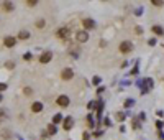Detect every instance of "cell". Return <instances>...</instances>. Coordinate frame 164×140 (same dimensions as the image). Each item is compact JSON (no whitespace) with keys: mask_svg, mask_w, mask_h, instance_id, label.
I'll use <instances>...</instances> for the list:
<instances>
[{"mask_svg":"<svg viewBox=\"0 0 164 140\" xmlns=\"http://www.w3.org/2000/svg\"><path fill=\"white\" fill-rule=\"evenodd\" d=\"M74 78V71L71 69V68H64L61 71V79L62 81H71V79Z\"/></svg>","mask_w":164,"mask_h":140,"instance_id":"cell-7","label":"cell"},{"mask_svg":"<svg viewBox=\"0 0 164 140\" xmlns=\"http://www.w3.org/2000/svg\"><path fill=\"white\" fill-rule=\"evenodd\" d=\"M82 140H90V134H89V132H84V134H82Z\"/></svg>","mask_w":164,"mask_h":140,"instance_id":"cell-29","label":"cell"},{"mask_svg":"<svg viewBox=\"0 0 164 140\" xmlns=\"http://www.w3.org/2000/svg\"><path fill=\"white\" fill-rule=\"evenodd\" d=\"M3 101V97H2V94H0V102H2Z\"/></svg>","mask_w":164,"mask_h":140,"instance_id":"cell-38","label":"cell"},{"mask_svg":"<svg viewBox=\"0 0 164 140\" xmlns=\"http://www.w3.org/2000/svg\"><path fill=\"white\" fill-rule=\"evenodd\" d=\"M82 26H84L85 31H90V30H94V28L97 26V23H95V20H92V18H84L82 20Z\"/></svg>","mask_w":164,"mask_h":140,"instance_id":"cell-6","label":"cell"},{"mask_svg":"<svg viewBox=\"0 0 164 140\" xmlns=\"http://www.w3.org/2000/svg\"><path fill=\"white\" fill-rule=\"evenodd\" d=\"M133 129H141V127H139V121H136V119H135V121H133Z\"/></svg>","mask_w":164,"mask_h":140,"instance_id":"cell-31","label":"cell"},{"mask_svg":"<svg viewBox=\"0 0 164 140\" xmlns=\"http://www.w3.org/2000/svg\"><path fill=\"white\" fill-rule=\"evenodd\" d=\"M156 115H158V117H162L164 112H162V110H158V112H156Z\"/></svg>","mask_w":164,"mask_h":140,"instance_id":"cell-37","label":"cell"},{"mask_svg":"<svg viewBox=\"0 0 164 140\" xmlns=\"http://www.w3.org/2000/svg\"><path fill=\"white\" fill-rule=\"evenodd\" d=\"M62 119H64V117H62L61 114H54V115H53V122H51V124H53V125H58L59 122H62Z\"/></svg>","mask_w":164,"mask_h":140,"instance_id":"cell-16","label":"cell"},{"mask_svg":"<svg viewBox=\"0 0 164 140\" xmlns=\"http://www.w3.org/2000/svg\"><path fill=\"white\" fill-rule=\"evenodd\" d=\"M56 37L58 38H61V40H69V37H71V30H69V26H61V28H58L56 30Z\"/></svg>","mask_w":164,"mask_h":140,"instance_id":"cell-2","label":"cell"},{"mask_svg":"<svg viewBox=\"0 0 164 140\" xmlns=\"http://www.w3.org/2000/svg\"><path fill=\"white\" fill-rule=\"evenodd\" d=\"M5 68H7V69H13V68H15V63L8 61V63H7V65H5Z\"/></svg>","mask_w":164,"mask_h":140,"instance_id":"cell-30","label":"cell"},{"mask_svg":"<svg viewBox=\"0 0 164 140\" xmlns=\"http://www.w3.org/2000/svg\"><path fill=\"white\" fill-rule=\"evenodd\" d=\"M56 104H58L59 107H67L71 104V99H69V96H66V94H61V96H58V99H56Z\"/></svg>","mask_w":164,"mask_h":140,"instance_id":"cell-5","label":"cell"},{"mask_svg":"<svg viewBox=\"0 0 164 140\" xmlns=\"http://www.w3.org/2000/svg\"><path fill=\"white\" fill-rule=\"evenodd\" d=\"M35 26H36L38 30H43V28L46 26V20L45 18H38L36 22H35Z\"/></svg>","mask_w":164,"mask_h":140,"instance_id":"cell-15","label":"cell"},{"mask_svg":"<svg viewBox=\"0 0 164 140\" xmlns=\"http://www.w3.org/2000/svg\"><path fill=\"white\" fill-rule=\"evenodd\" d=\"M43 102H39V101H35L33 104H31V112H33V114H39V112L43 110Z\"/></svg>","mask_w":164,"mask_h":140,"instance_id":"cell-11","label":"cell"},{"mask_svg":"<svg viewBox=\"0 0 164 140\" xmlns=\"http://www.w3.org/2000/svg\"><path fill=\"white\" fill-rule=\"evenodd\" d=\"M153 33L156 35V37H164V28L159 26V25H154L153 26Z\"/></svg>","mask_w":164,"mask_h":140,"instance_id":"cell-14","label":"cell"},{"mask_svg":"<svg viewBox=\"0 0 164 140\" xmlns=\"http://www.w3.org/2000/svg\"><path fill=\"white\" fill-rule=\"evenodd\" d=\"M133 48H135V45L131 41H128V40H125V41H122L120 43V46H118V51L122 54H128V53H131L133 51Z\"/></svg>","mask_w":164,"mask_h":140,"instance_id":"cell-1","label":"cell"},{"mask_svg":"<svg viewBox=\"0 0 164 140\" xmlns=\"http://www.w3.org/2000/svg\"><path fill=\"white\" fill-rule=\"evenodd\" d=\"M92 82H94V84H100V78H99V76H95V78L92 79Z\"/></svg>","mask_w":164,"mask_h":140,"instance_id":"cell-33","label":"cell"},{"mask_svg":"<svg viewBox=\"0 0 164 140\" xmlns=\"http://www.w3.org/2000/svg\"><path fill=\"white\" fill-rule=\"evenodd\" d=\"M15 45H17V38H15V37L7 35V37L3 38V46H5V48H13Z\"/></svg>","mask_w":164,"mask_h":140,"instance_id":"cell-9","label":"cell"},{"mask_svg":"<svg viewBox=\"0 0 164 140\" xmlns=\"http://www.w3.org/2000/svg\"><path fill=\"white\" fill-rule=\"evenodd\" d=\"M3 119H8V115H7V110L5 109L0 110V121H3Z\"/></svg>","mask_w":164,"mask_h":140,"instance_id":"cell-24","label":"cell"},{"mask_svg":"<svg viewBox=\"0 0 164 140\" xmlns=\"http://www.w3.org/2000/svg\"><path fill=\"white\" fill-rule=\"evenodd\" d=\"M115 117H117V121H118V122H123L126 115H125V112H117V114H115Z\"/></svg>","mask_w":164,"mask_h":140,"instance_id":"cell-19","label":"cell"},{"mask_svg":"<svg viewBox=\"0 0 164 140\" xmlns=\"http://www.w3.org/2000/svg\"><path fill=\"white\" fill-rule=\"evenodd\" d=\"M135 31H136L138 35H141V33H143V28H141V26H136V28H135Z\"/></svg>","mask_w":164,"mask_h":140,"instance_id":"cell-34","label":"cell"},{"mask_svg":"<svg viewBox=\"0 0 164 140\" xmlns=\"http://www.w3.org/2000/svg\"><path fill=\"white\" fill-rule=\"evenodd\" d=\"M48 135H56L58 134V129H56V125H53V124H49V125H48Z\"/></svg>","mask_w":164,"mask_h":140,"instance_id":"cell-17","label":"cell"},{"mask_svg":"<svg viewBox=\"0 0 164 140\" xmlns=\"http://www.w3.org/2000/svg\"><path fill=\"white\" fill-rule=\"evenodd\" d=\"M151 3H153L154 7H164V2H162V0H153Z\"/></svg>","mask_w":164,"mask_h":140,"instance_id":"cell-23","label":"cell"},{"mask_svg":"<svg viewBox=\"0 0 164 140\" xmlns=\"http://www.w3.org/2000/svg\"><path fill=\"white\" fill-rule=\"evenodd\" d=\"M23 94H25V96H31V94H33V89H31V87H25V89H23Z\"/></svg>","mask_w":164,"mask_h":140,"instance_id":"cell-25","label":"cell"},{"mask_svg":"<svg viewBox=\"0 0 164 140\" xmlns=\"http://www.w3.org/2000/svg\"><path fill=\"white\" fill-rule=\"evenodd\" d=\"M145 82H146V86H148V91L153 87V79H145Z\"/></svg>","mask_w":164,"mask_h":140,"instance_id":"cell-26","label":"cell"},{"mask_svg":"<svg viewBox=\"0 0 164 140\" xmlns=\"http://www.w3.org/2000/svg\"><path fill=\"white\" fill-rule=\"evenodd\" d=\"M75 41L77 43H87L89 41V31H85V30L77 31V33H75Z\"/></svg>","mask_w":164,"mask_h":140,"instance_id":"cell-4","label":"cell"},{"mask_svg":"<svg viewBox=\"0 0 164 140\" xmlns=\"http://www.w3.org/2000/svg\"><path fill=\"white\" fill-rule=\"evenodd\" d=\"M30 37H31V33H30L28 30H20L17 40H22V41H25V40H30Z\"/></svg>","mask_w":164,"mask_h":140,"instance_id":"cell-12","label":"cell"},{"mask_svg":"<svg viewBox=\"0 0 164 140\" xmlns=\"http://www.w3.org/2000/svg\"><path fill=\"white\" fill-rule=\"evenodd\" d=\"M25 5L28 7V9H35V7L38 5V0H26Z\"/></svg>","mask_w":164,"mask_h":140,"instance_id":"cell-18","label":"cell"},{"mask_svg":"<svg viewBox=\"0 0 164 140\" xmlns=\"http://www.w3.org/2000/svg\"><path fill=\"white\" fill-rule=\"evenodd\" d=\"M0 7H2V10L7 12V13L15 10V3L13 2H2V3H0Z\"/></svg>","mask_w":164,"mask_h":140,"instance_id":"cell-10","label":"cell"},{"mask_svg":"<svg viewBox=\"0 0 164 140\" xmlns=\"http://www.w3.org/2000/svg\"><path fill=\"white\" fill-rule=\"evenodd\" d=\"M123 106H125L126 109H130V107H133V106H135V101H133V99H126V101L123 102Z\"/></svg>","mask_w":164,"mask_h":140,"instance_id":"cell-20","label":"cell"},{"mask_svg":"<svg viewBox=\"0 0 164 140\" xmlns=\"http://www.w3.org/2000/svg\"><path fill=\"white\" fill-rule=\"evenodd\" d=\"M87 122H89V127H90V129H94V127H95V122H94V119H92V114L87 115Z\"/></svg>","mask_w":164,"mask_h":140,"instance_id":"cell-22","label":"cell"},{"mask_svg":"<svg viewBox=\"0 0 164 140\" xmlns=\"http://www.w3.org/2000/svg\"><path fill=\"white\" fill-rule=\"evenodd\" d=\"M23 59H25V61H30V59H31V53H25V54H23Z\"/></svg>","mask_w":164,"mask_h":140,"instance_id":"cell-32","label":"cell"},{"mask_svg":"<svg viewBox=\"0 0 164 140\" xmlns=\"http://www.w3.org/2000/svg\"><path fill=\"white\" fill-rule=\"evenodd\" d=\"M7 87H8V86H7V82H0V94H2L3 91H7Z\"/></svg>","mask_w":164,"mask_h":140,"instance_id":"cell-27","label":"cell"},{"mask_svg":"<svg viewBox=\"0 0 164 140\" xmlns=\"http://www.w3.org/2000/svg\"><path fill=\"white\" fill-rule=\"evenodd\" d=\"M74 117H71V115H67V117H64L62 119V129L64 130H71L74 127Z\"/></svg>","mask_w":164,"mask_h":140,"instance_id":"cell-8","label":"cell"},{"mask_svg":"<svg viewBox=\"0 0 164 140\" xmlns=\"http://www.w3.org/2000/svg\"><path fill=\"white\" fill-rule=\"evenodd\" d=\"M139 121H146V115H145V112H141V114H139Z\"/></svg>","mask_w":164,"mask_h":140,"instance_id":"cell-36","label":"cell"},{"mask_svg":"<svg viewBox=\"0 0 164 140\" xmlns=\"http://www.w3.org/2000/svg\"><path fill=\"white\" fill-rule=\"evenodd\" d=\"M148 45H149V46H154V45H156V40H154V38H151L149 41H148Z\"/></svg>","mask_w":164,"mask_h":140,"instance_id":"cell-35","label":"cell"},{"mask_svg":"<svg viewBox=\"0 0 164 140\" xmlns=\"http://www.w3.org/2000/svg\"><path fill=\"white\" fill-rule=\"evenodd\" d=\"M38 61L41 63V65H48L49 61H53V51H45V53L39 54Z\"/></svg>","mask_w":164,"mask_h":140,"instance_id":"cell-3","label":"cell"},{"mask_svg":"<svg viewBox=\"0 0 164 140\" xmlns=\"http://www.w3.org/2000/svg\"><path fill=\"white\" fill-rule=\"evenodd\" d=\"M0 135H2L3 140H12V137H13V134L8 130V129H2V132H0Z\"/></svg>","mask_w":164,"mask_h":140,"instance_id":"cell-13","label":"cell"},{"mask_svg":"<svg viewBox=\"0 0 164 140\" xmlns=\"http://www.w3.org/2000/svg\"><path fill=\"white\" fill-rule=\"evenodd\" d=\"M162 127H164V124H162L161 121H156V129H158V130H161Z\"/></svg>","mask_w":164,"mask_h":140,"instance_id":"cell-28","label":"cell"},{"mask_svg":"<svg viewBox=\"0 0 164 140\" xmlns=\"http://www.w3.org/2000/svg\"><path fill=\"white\" fill-rule=\"evenodd\" d=\"M95 107H97V101H90V102H87V109H89V110H94Z\"/></svg>","mask_w":164,"mask_h":140,"instance_id":"cell-21","label":"cell"}]
</instances>
